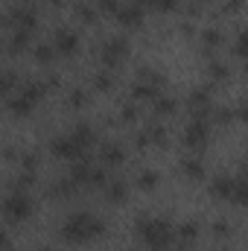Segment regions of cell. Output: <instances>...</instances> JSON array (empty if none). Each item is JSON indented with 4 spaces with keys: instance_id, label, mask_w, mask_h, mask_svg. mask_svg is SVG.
Returning a JSON list of instances; mask_svg holds the SVG:
<instances>
[{
    "instance_id": "obj_9",
    "label": "cell",
    "mask_w": 248,
    "mask_h": 251,
    "mask_svg": "<svg viewBox=\"0 0 248 251\" xmlns=\"http://www.w3.org/2000/svg\"><path fill=\"white\" fill-rule=\"evenodd\" d=\"M53 47H56L59 56H67V59L76 56L79 53V32L73 26H59L53 32Z\"/></svg>"
},
{
    "instance_id": "obj_28",
    "label": "cell",
    "mask_w": 248,
    "mask_h": 251,
    "mask_svg": "<svg viewBox=\"0 0 248 251\" xmlns=\"http://www.w3.org/2000/svg\"><path fill=\"white\" fill-rule=\"evenodd\" d=\"M201 41H204V47H207V50H216V47L225 41V35H222V29H219V26H207V29H201Z\"/></svg>"
},
{
    "instance_id": "obj_10",
    "label": "cell",
    "mask_w": 248,
    "mask_h": 251,
    "mask_svg": "<svg viewBox=\"0 0 248 251\" xmlns=\"http://www.w3.org/2000/svg\"><path fill=\"white\" fill-rule=\"evenodd\" d=\"M164 143H167V126H161V123L143 126V128L134 134V146H137V149H146V146H164Z\"/></svg>"
},
{
    "instance_id": "obj_26",
    "label": "cell",
    "mask_w": 248,
    "mask_h": 251,
    "mask_svg": "<svg viewBox=\"0 0 248 251\" xmlns=\"http://www.w3.org/2000/svg\"><path fill=\"white\" fill-rule=\"evenodd\" d=\"M32 56H35V62L38 64H50L56 59V47H53V41H41V44H35L32 47Z\"/></svg>"
},
{
    "instance_id": "obj_8",
    "label": "cell",
    "mask_w": 248,
    "mask_h": 251,
    "mask_svg": "<svg viewBox=\"0 0 248 251\" xmlns=\"http://www.w3.org/2000/svg\"><path fill=\"white\" fill-rule=\"evenodd\" d=\"M50 152L56 155V158H64V161H79V158H85V146L73 137V131H67V134H59V137H53L50 140Z\"/></svg>"
},
{
    "instance_id": "obj_38",
    "label": "cell",
    "mask_w": 248,
    "mask_h": 251,
    "mask_svg": "<svg viewBox=\"0 0 248 251\" xmlns=\"http://www.w3.org/2000/svg\"><path fill=\"white\" fill-rule=\"evenodd\" d=\"M210 231H213V237H219V240H225V237H231V225H228L225 219H216Z\"/></svg>"
},
{
    "instance_id": "obj_30",
    "label": "cell",
    "mask_w": 248,
    "mask_h": 251,
    "mask_svg": "<svg viewBox=\"0 0 248 251\" xmlns=\"http://www.w3.org/2000/svg\"><path fill=\"white\" fill-rule=\"evenodd\" d=\"M234 56H240L243 62H248V26H243L234 35Z\"/></svg>"
},
{
    "instance_id": "obj_17",
    "label": "cell",
    "mask_w": 248,
    "mask_h": 251,
    "mask_svg": "<svg viewBox=\"0 0 248 251\" xmlns=\"http://www.w3.org/2000/svg\"><path fill=\"white\" fill-rule=\"evenodd\" d=\"M234 184H237V181H234L231 176L222 173V176H216V178L210 181V196H216V199H228V201H231V196H234Z\"/></svg>"
},
{
    "instance_id": "obj_32",
    "label": "cell",
    "mask_w": 248,
    "mask_h": 251,
    "mask_svg": "<svg viewBox=\"0 0 248 251\" xmlns=\"http://www.w3.org/2000/svg\"><path fill=\"white\" fill-rule=\"evenodd\" d=\"M0 85H3V91H6V97L9 94H15L21 85H18V73L12 70V67H3V73H0Z\"/></svg>"
},
{
    "instance_id": "obj_50",
    "label": "cell",
    "mask_w": 248,
    "mask_h": 251,
    "mask_svg": "<svg viewBox=\"0 0 248 251\" xmlns=\"http://www.w3.org/2000/svg\"><path fill=\"white\" fill-rule=\"evenodd\" d=\"M190 3H198V6H201V3H207V0H190Z\"/></svg>"
},
{
    "instance_id": "obj_13",
    "label": "cell",
    "mask_w": 248,
    "mask_h": 251,
    "mask_svg": "<svg viewBox=\"0 0 248 251\" xmlns=\"http://www.w3.org/2000/svg\"><path fill=\"white\" fill-rule=\"evenodd\" d=\"M99 161H102L105 167H120V164L125 161L123 143H117V140H105V143L99 146Z\"/></svg>"
},
{
    "instance_id": "obj_31",
    "label": "cell",
    "mask_w": 248,
    "mask_h": 251,
    "mask_svg": "<svg viewBox=\"0 0 248 251\" xmlns=\"http://www.w3.org/2000/svg\"><path fill=\"white\" fill-rule=\"evenodd\" d=\"M234 117H237L234 108H225V105H213V111H210V123L216 126H228Z\"/></svg>"
},
{
    "instance_id": "obj_41",
    "label": "cell",
    "mask_w": 248,
    "mask_h": 251,
    "mask_svg": "<svg viewBox=\"0 0 248 251\" xmlns=\"http://www.w3.org/2000/svg\"><path fill=\"white\" fill-rule=\"evenodd\" d=\"M178 3H181V0H158V6H155V9H158V12H175V9H178Z\"/></svg>"
},
{
    "instance_id": "obj_42",
    "label": "cell",
    "mask_w": 248,
    "mask_h": 251,
    "mask_svg": "<svg viewBox=\"0 0 248 251\" xmlns=\"http://www.w3.org/2000/svg\"><path fill=\"white\" fill-rule=\"evenodd\" d=\"M41 79H44V85H47V91H50V88H59V79H62V76H59V73H47V76H41Z\"/></svg>"
},
{
    "instance_id": "obj_1",
    "label": "cell",
    "mask_w": 248,
    "mask_h": 251,
    "mask_svg": "<svg viewBox=\"0 0 248 251\" xmlns=\"http://www.w3.org/2000/svg\"><path fill=\"white\" fill-rule=\"evenodd\" d=\"M134 234L143 240V246L149 251H170V246L175 243V228L167 216L137 213L134 216Z\"/></svg>"
},
{
    "instance_id": "obj_45",
    "label": "cell",
    "mask_w": 248,
    "mask_h": 251,
    "mask_svg": "<svg viewBox=\"0 0 248 251\" xmlns=\"http://www.w3.org/2000/svg\"><path fill=\"white\" fill-rule=\"evenodd\" d=\"M3 251H12V243H9V237H3Z\"/></svg>"
},
{
    "instance_id": "obj_51",
    "label": "cell",
    "mask_w": 248,
    "mask_h": 251,
    "mask_svg": "<svg viewBox=\"0 0 248 251\" xmlns=\"http://www.w3.org/2000/svg\"><path fill=\"white\" fill-rule=\"evenodd\" d=\"M222 251H234V249H228V246H222Z\"/></svg>"
},
{
    "instance_id": "obj_40",
    "label": "cell",
    "mask_w": 248,
    "mask_h": 251,
    "mask_svg": "<svg viewBox=\"0 0 248 251\" xmlns=\"http://www.w3.org/2000/svg\"><path fill=\"white\" fill-rule=\"evenodd\" d=\"M234 114H237V120H243V123H248V97H246V100H240V102H237Z\"/></svg>"
},
{
    "instance_id": "obj_12",
    "label": "cell",
    "mask_w": 248,
    "mask_h": 251,
    "mask_svg": "<svg viewBox=\"0 0 248 251\" xmlns=\"http://www.w3.org/2000/svg\"><path fill=\"white\" fill-rule=\"evenodd\" d=\"M117 24L125 26V29L143 26V6L137 0H125L123 6H120V12H117Z\"/></svg>"
},
{
    "instance_id": "obj_34",
    "label": "cell",
    "mask_w": 248,
    "mask_h": 251,
    "mask_svg": "<svg viewBox=\"0 0 248 251\" xmlns=\"http://www.w3.org/2000/svg\"><path fill=\"white\" fill-rule=\"evenodd\" d=\"M134 181H137L140 190H155L158 187V173H155V170H140Z\"/></svg>"
},
{
    "instance_id": "obj_23",
    "label": "cell",
    "mask_w": 248,
    "mask_h": 251,
    "mask_svg": "<svg viewBox=\"0 0 248 251\" xmlns=\"http://www.w3.org/2000/svg\"><path fill=\"white\" fill-rule=\"evenodd\" d=\"M105 196H108V201H125V196H128V184H125V178H108V184H105Z\"/></svg>"
},
{
    "instance_id": "obj_35",
    "label": "cell",
    "mask_w": 248,
    "mask_h": 251,
    "mask_svg": "<svg viewBox=\"0 0 248 251\" xmlns=\"http://www.w3.org/2000/svg\"><path fill=\"white\" fill-rule=\"evenodd\" d=\"M140 117V108H137V102L131 100V102H123V108H120V120L123 123H134Z\"/></svg>"
},
{
    "instance_id": "obj_22",
    "label": "cell",
    "mask_w": 248,
    "mask_h": 251,
    "mask_svg": "<svg viewBox=\"0 0 248 251\" xmlns=\"http://www.w3.org/2000/svg\"><path fill=\"white\" fill-rule=\"evenodd\" d=\"M181 173L187 178H201L204 176V161L198 155H184L181 158Z\"/></svg>"
},
{
    "instance_id": "obj_33",
    "label": "cell",
    "mask_w": 248,
    "mask_h": 251,
    "mask_svg": "<svg viewBox=\"0 0 248 251\" xmlns=\"http://www.w3.org/2000/svg\"><path fill=\"white\" fill-rule=\"evenodd\" d=\"M231 201H234V204H243V207H248V178H246V176H243V178H237Z\"/></svg>"
},
{
    "instance_id": "obj_44",
    "label": "cell",
    "mask_w": 248,
    "mask_h": 251,
    "mask_svg": "<svg viewBox=\"0 0 248 251\" xmlns=\"http://www.w3.org/2000/svg\"><path fill=\"white\" fill-rule=\"evenodd\" d=\"M44 3H47V6H53V9H59V6H62L64 0H44Z\"/></svg>"
},
{
    "instance_id": "obj_43",
    "label": "cell",
    "mask_w": 248,
    "mask_h": 251,
    "mask_svg": "<svg viewBox=\"0 0 248 251\" xmlns=\"http://www.w3.org/2000/svg\"><path fill=\"white\" fill-rule=\"evenodd\" d=\"M181 32H184V35H193L196 29H193V24H190V21H184V24H181Z\"/></svg>"
},
{
    "instance_id": "obj_46",
    "label": "cell",
    "mask_w": 248,
    "mask_h": 251,
    "mask_svg": "<svg viewBox=\"0 0 248 251\" xmlns=\"http://www.w3.org/2000/svg\"><path fill=\"white\" fill-rule=\"evenodd\" d=\"M173 251H193V249H190V246H181V243H178V249H173Z\"/></svg>"
},
{
    "instance_id": "obj_49",
    "label": "cell",
    "mask_w": 248,
    "mask_h": 251,
    "mask_svg": "<svg viewBox=\"0 0 248 251\" xmlns=\"http://www.w3.org/2000/svg\"><path fill=\"white\" fill-rule=\"evenodd\" d=\"M243 73H246V76H248V62H246V64H243Z\"/></svg>"
},
{
    "instance_id": "obj_39",
    "label": "cell",
    "mask_w": 248,
    "mask_h": 251,
    "mask_svg": "<svg viewBox=\"0 0 248 251\" xmlns=\"http://www.w3.org/2000/svg\"><path fill=\"white\" fill-rule=\"evenodd\" d=\"M243 3H246V0H225L222 9H219V15H234V12L243 9Z\"/></svg>"
},
{
    "instance_id": "obj_24",
    "label": "cell",
    "mask_w": 248,
    "mask_h": 251,
    "mask_svg": "<svg viewBox=\"0 0 248 251\" xmlns=\"http://www.w3.org/2000/svg\"><path fill=\"white\" fill-rule=\"evenodd\" d=\"M152 108H155V114H158V117H170V114H175L178 100H175V97H170V94H161V97L152 102Z\"/></svg>"
},
{
    "instance_id": "obj_48",
    "label": "cell",
    "mask_w": 248,
    "mask_h": 251,
    "mask_svg": "<svg viewBox=\"0 0 248 251\" xmlns=\"http://www.w3.org/2000/svg\"><path fill=\"white\" fill-rule=\"evenodd\" d=\"M38 251H53L50 246H38Z\"/></svg>"
},
{
    "instance_id": "obj_52",
    "label": "cell",
    "mask_w": 248,
    "mask_h": 251,
    "mask_svg": "<svg viewBox=\"0 0 248 251\" xmlns=\"http://www.w3.org/2000/svg\"><path fill=\"white\" fill-rule=\"evenodd\" d=\"M246 178H248V173H246Z\"/></svg>"
},
{
    "instance_id": "obj_19",
    "label": "cell",
    "mask_w": 248,
    "mask_h": 251,
    "mask_svg": "<svg viewBox=\"0 0 248 251\" xmlns=\"http://www.w3.org/2000/svg\"><path fill=\"white\" fill-rule=\"evenodd\" d=\"M79 187V181H73L70 176H62V178H56L53 184H50V196L53 199H67V196H73Z\"/></svg>"
},
{
    "instance_id": "obj_6",
    "label": "cell",
    "mask_w": 248,
    "mask_h": 251,
    "mask_svg": "<svg viewBox=\"0 0 248 251\" xmlns=\"http://www.w3.org/2000/svg\"><path fill=\"white\" fill-rule=\"evenodd\" d=\"M210 143V117H193L184 126V146L193 152H201Z\"/></svg>"
},
{
    "instance_id": "obj_18",
    "label": "cell",
    "mask_w": 248,
    "mask_h": 251,
    "mask_svg": "<svg viewBox=\"0 0 248 251\" xmlns=\"http://www.w3.org/2000/svg\"><path fill=\"white\" fill-rule=\"evenodd\" d=\"M91 85H94V91L108 94V91L117 85V76H114V70H111V67H105V70H97V73L91 76Z\"/></svg>"
},
{
    "instance_id": "obj_2",
    "label": "cell",
    "mask_w": 248,
    "mask_h": 251,
    "mask_svg": "<svg viewBox=\"0 0 248 251\" xmlns=\"http://www.w3.org/2000/svg\"><path fill=\"white\" fill-rule=\"evenodd\" d=\"M59 234H62L64 243L82 246V243L97 240V237H102V234H105V219H102V216H97V213L82 210V213H73V216H67V219H64L62 228H59Z\"/></svg>"
},
{
    "instance_id": "obj_5",
    "label": "cell",
    "mask_w": 248,
    "mask_h": 251,
    "mask_svg": "<svg viewBox=\"0 0 248 251\" xmlns=\"http://www.w3.org/2000/svg\"><path fill=\"white\" fill-rule=\"evenodd\" d=\"M6 26L9 29H24V32H35L38 29V12L29 3H15L6 12Z\"/></svg>"
},
{
    "instance_id": "obj_27",
    "label": "cell",
    "mask_w": 248,
    "mask_h": 251,
    "mask_svg": "<svg viewBox=\"0 0 248 251\" xmlns=\"http://www.w3.org/2000/svg\"><path fill=\"white\" fill-rule=\"evenodd\" d=\"M137 82H149V85H158V88H164V73L161 70H155V67H137Z\"/></svg>"
},
{
    "instance_id": "obj_15",
    "label": "cell",
    "mask_w": 248,
    "mask_h": 251,
    "mask_svg": "<svg viewBox=\"0 0 248 251\" xmlns=\"http://www.w3.org/2000/svg\"><path fill=\"white\" fill-rule=\"evenodd\" d=\"M158 97H161L158 85H149V82H134L131 85V100L134 102H155Z\"/></svg>"
},
{
    "instance_id": "obj_11",
    "label": "cell",
    "mask_w": 248,
    "mask_h": 251,
    "mask_svg": "<svg viewBox=\"0 0 248 251\" xmlns=\"http://www.w3.org/2000/svg\"><path fill=\"white\" fill-rule=\"evenodd\" d=\"M187 108L193 111V117H210V88H193L187 97Z\"/></svg>"
},
{
    "instance_id": "obj_25",
    "label": "cell",
    "mask_w": 248,
    "mask_h": 251,
    "mask_svg": "<svg viewBox=\"0 0 248 251\" xmlns=\"http://www.w3.org/2000/svg\"><path fill=\"white\" fill-rule=\"evenodd\" d=\"M207 76H210L213 82H228V79H231V67L225 62H219V59H210V62H207Z\"/></svg>"
},
{
    "instance_id": "obj_47",
    "label": "cell",
    "mask_w": 248,
    "mask_h": 251,
    "mask_svg": "<svg viewBox=\"0 0 248 251\" xmlns=\"http://www.w3.org/2000/svg\"><path fill=\"white\" fill-rule=\"evenodd\" d=\"M243 170L248 173V149H246V161H243Z\"/></svg>"
},
{
    "instance_id": "obj_3",
    "label": "cell",
    "mask_w": 248,
    "mask_h": 251,
    "mask_svg": "<svg viewBox=\"0 0 248 251\" xmlns=\"http://www.w3.org/2000/svg\"><path fill=\"white\" fill-rule=\"evenodd\" d=\"M44 94H47V85H44V79H21V88L15 91V94H9V111L12 114H18V117H24V114H29L41 100H44Z\"/></svg>"
},
{
    "instance_id": "obj_7",
    "label": "cell",
    "mask_w": 248,
    "mask_h": 251,
    "mask_svg": "<svg viewBox=\"0 0 248 251\" xmlns=\"http://www.w3.org/2000/svg\"><path fill=\"white\" fill-rule=\"evenodd\" d=\"M128 50H131V47H128V38H125V35H108V38L102 41V47H99V62L114 70V67L128 56Z\"/></svg>"
},
{
    "instance_id": "obj_20",
    "label": "cell",
    "mask_w": 248,
    "mask_h": 251,
    "mask_svg": "<svg viewBox=\"0 0 248 251\" xmlns=\"http://www.w3.org/2000/svg\"><path fill=\"white\" fill-rule=\"evenodd\" d=\"M175 237H178V243H181V246H193V243L198 240V222H196V219L181 222V225L175 228Z\"/></svg>"
},
{
    "instance_id": "obj_36",
    "label": "cell",
    "mask_w": 248,
    "mask_h": 251,
    "mask_svg": "<svg viewBox=\"0 0 248 251\" xmlns=\"http://www.w3.org/2000/svg\"><path fill=\"white\" fill-rule=\"evenodd\" d=\"M120 6H123V0H99V15H111V18H117V12H120Z\"/></svg>"
},
{
    "instance_id": "obj_4",
    "label": "cell",
    "mask_w": 248,
    "mask_h": 251,
    "mask_svg": "<svg viewBox=\"0 0 248 251\" xmlns=\"http://www.w3.org/2000/svg\"><path fill=\"white\" fill-rule=\"evenodd\" d=\"M29 213H32V196H29V190L9 187L6 199H3V216H6V222L9 225L24 222V219H29Z\"/></svg>"
},
{
    "instance_id": "obj_29",
    "label": "cell",
    "mask_w": 248,
    "mask_h": 251,
    "mask_svg": "<svg viewBox=\"0 0 248 251\" xmlns=\"http://www.w3.org/2000/svg\"><path fill=\"white\" fill-rule=\"evenodd\" d=\"M85 102H88V91L85 88H70L67 97H64V105L67 108H82Z\"/></svg>"
},
{
    "instance_id": "obj_14",
    "label": "cell",
    "mask_w": 248,
    "mask_h": 251,
    "mask_svg": "<svg viewBox=\"0 0 248 251\" xmlns=\"http://www.w3.org/2000/svg\"><path fill=\"white\" fill-rule=\"evenodd\" d=\"M29 38H32V32H24V29H9V35H6V50H9V56L24 53V50L29 47Z\"/></svg>"
},
{
    "instance_id": "obj_16",
    "label": "cell",
    "mask_w": 248,
    "mask_h": 251,
    "mask_svg": "<svg viewBox=\"0 0 248 251\" xmlns=\"http://www.w3.org/2000/svg\"><path fill=\"white\" fill-rule=\"evenodd\" d=\"M73 15H76L82 24H97V21H99V9H97V3H91V0H76V3H73Z\"/></svg>"
},
{
    "instance_id": "obj_37",
    "label": "cell",
    "mask_w": 248,
    "mask_h": 251,
    "mask_svg": "<svg viewBox=\"0 0 248 251\" xmlns=\"http://www.w3.org/2000/svg\"><path fill=\"white\" fill-rule=\"evenodd\" d=\"M21 170H32V173H35V170H38V155H35V152H24V155H21Z\"/></svg>"
},
{
    "instance_id": "obj_21",
    "label": "cell",
    "mask_w": 248,
    "mask_h": 251,
    "mask_svg": "<svg viewBox=\"0 0 248 251\" xmlns=\"http://www.w3.org/2000/svg\"><path fill=\"white\" fill-rule=\"evenodd\" d=\"M70 131H73V137H76V140H79L85 149H91V146L97 143V131H94V126L85 123V120H82V123H76Z\"/></svg>"
}]
</instances>
